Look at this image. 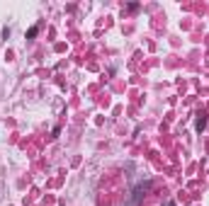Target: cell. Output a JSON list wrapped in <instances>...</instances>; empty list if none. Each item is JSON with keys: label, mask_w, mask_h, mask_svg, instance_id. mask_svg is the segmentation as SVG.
I'll use <instances>...</instances> for the list:
<instances>
[{"label": "cell", "mask_w": 209, "mask_h": 206, "mask_svg": "<svg viewBox=\"0 0 209 206\" xmlns=\"http://www.w3.org/2000/svg\"><path fill=\"white\" fill-rule=\"evenodd\" d=\"M168 206H173V204H168Z\"/></svg>", "instance_id": "1"}]
</instances>
